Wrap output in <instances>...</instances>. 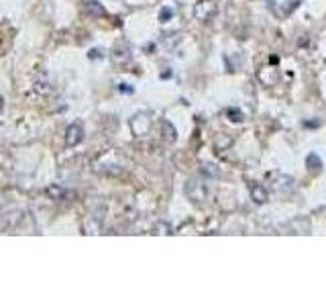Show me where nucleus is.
Listing matches in <instances>:
<instances>
[{
  "label": "nucleus",
  "mask_w": 326,
  "mask_h": 306,
  "mask_svg": "<svg viewBox=\"0 0 326 306\" xmlns=\"http://www.w3.org/2000/svg\"><path fill=\"white\" fill-rule=\"evenodd\" d=\"M308 165H310V169H320L322 167V161H320V157L318 155H308Z\"/></svg>",
  "instance_id": "5"
},
{
  "label": "nucleus",
  "mask_w": 326,
  "mask_h": 306,
  "mask_svg": "<svg viewBox=\"0 0 326 306\" xmlns=\"http://www.w3.org/2000/svg\"><path fill=\"white\" fill-rule=\"evenodd\" d=\"M249 192H251V198H253L257 204H263V202L267 200V190H265V186H261V184H251Z\"/></svg>",
  "instance_id": "4"
},
{
  "label": "nucleus",
  "mask_w": 326,
  "mask_h": 306,
  "mask_svg": "<svg viewBox=\"0 0 326 306\" xmlns=\"http://www.w3.org/2000/svg\"><path fill=\"white\" fill-rule=\"evenodd\" d=\"M173 16V10L171 8H163L161 10V20L165 23V18H171Z\"/></svg>",
  "instance_id": "6"
},
{
  "label": "nucleus",
  "mask_w": 326,
  "mask_h": 306,
  "mask_svg": "<svg viewBox=\"0 0 326 306\" xmlns=\"http://www.w3.org/2000/svg\"><path fill=\"white\" fill-rule=\"evenodd\" d=\"M183 192H185V196H188L192 202H204V200L208 198V186H206L204 180H200V178L188 180L185 186H183Z\"/></svg>",
  "instance_id": "1"
},
{
  "label": "nucleus",
  "mask_w": 326,
  "mask_h": 306,
  "mask_svg": "<svg viewBox=\"0 0 326 306\" xmlns=\"http://www.w3.org/2000/svg\"><path fill=\"white\" fill-rule=\"evenodd\" d=\"M0 108H2V98H0Z\"/></svg>",
  "instance_id": "7"
},
{
  "label": "nucleus",
  "mask_w": 326,
  "mask_h": 306,
  "mask_svg": "<svg viewBox=\"0 0 326 306\" xmlns=\"http://www.w3.org/2000/svg\"><path fill=\"white\" fill-rule=\"evenodd\" d=\"M82 137H84V129H82V125H80V123H74V125H69V129H67V135H65V143H67V147H74V145H78V143L82 141Z\"/></svg>",
  "instance_id": "3"
},
{
  "label": "nucleus",
  "mask_w": 326,
  "mask_h": 306,
  "mask_svg": "<svg viewBox=\"0 0 326 306\" xmlns=\"http://www.w3.org/2000/svg\"><path fill=\"white\" fill-rule=\"evenodd\" d=\"M216 12V4L212 0H200L196 6H194V16L198 20H210Z\"/></svg>",
  "instance_id": "2"
}]
</instances>
